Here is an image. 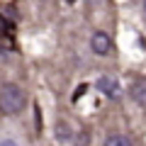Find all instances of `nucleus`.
Returning <instances> with one entry per match:
<instances>
[{
	"label": "nucleus",
	"mask_w": 146,
	"mask_h": 146,
	"mask_svg": "<svg viewBox=\"0 0 146 146\" xmlns=\"http://www.w3.org/2000/svg\"><path fill=\"white\" fill-rule=\"evenodd\" d=\"M27 105V95L17 83H5L0 88V112L3 115H20Z\"/></svg>",
	"instance_id": "nucleus-1"
},
{
	"label": "nucleus",
	"mask_w": 146,
	"mask_h": 146,
	"mask_svg": "<svg viewBox=\"0 0 146 146\" xmlns=\"http://www.w3.org/2000/svg\"><path fill=\"white\" fill-rule=\"evenodd\" d=\"M98 90L110 100H119L122 98V85H119V80L112 78V76H100L98 78Z\"/></svg>",
	"instance_id": "nucleus-2"
},
{
	"label": "nucleus",
	"mask_w": 146,
	"mask_h": 146,
	"mask_svg": "<svg viewBox=\"0 0 146 146\" xmlns=\"http://www.w3.org/2000/svg\"><path fill=\"white\" fill-rule=\"evenodd\" d=\"M90 49H93V54H98V56L110 54V49H112V39H110V34H107V32H95V34L90 36Z\"/></svg>",
	"instance_id": "nucleus-3"
},
{
	"label": "nucleus",
	"mask_w": 146,
	"mask_h": 146,
	"mask_svg": "<svg viewBox=\"0 0 146 146\" xmlns=\"http://www.w3.org/2000/svg\"><path fill=\"white\" fill-rule=\"evenodd\" d=\"M129 95H131V100H134L136 105H141V107H146V78L136 80V83L131 85Z\"/></svg>",
	"instance_id": "nucleus-4"
},
{
	"label": "nucleus",
	"mask_w": 146,
	"mask_h": 146,
	"mask_svg": "<svg viewBox=\"0 0 146 146\" xmlns=\"http://www.w3.org/2000/svg\"><path fill=\"white\" fill-rule=\"evenodd\" d=\"M56 139L61 141V144H68V141L73 139V131H71V127H68V122H58L56 124Z\"/></svg>",
	"instance_id": "nucleus-5"
},
{
	"label": "nucleus",
	"mask_w": 146,
	"mask_h": 146,
	"mask_svg": "<svg viewBox=\"0 0 146 146\" xmlns=\"http://www.w3.org/2000/svg\"><path fill=\"white\" fill-rule=\"evenodd\" d=\"M105 146H131V141L124 134H110L105 139Z\"/></svg>",
	"instance_id": "nucleus-6"
},
{
	"label": "nucleus",
	"mask_w": 146,
	"mask_h": 146,
	"mask_svg": "<svg viewBox=\"0 0 146 146\" xmlns=\"http://www.w3.org/2000/svg\"><path fill=\"white\" fill-rule=\"evenodd\" d=\"M0 146H17L15 141H10V139H5V141H0Z\"/></svg>",
	"instance_id": "nucleus-7"
},
{
	"label": "nucleus",
	"mask_w": 146,
	"mask_h": 146,
	"mask_svg": "<svg viewBox=\"0 0 146 146\" xmlns=\"http://www.w3.org/2000/svg\"><path fill=\"white\" fill-rule=\"evenodd\" d=\"M144 12H146V0H144Z\"/></svg>",
	"instance_id": "nucleus-8"
}]
</instances>
